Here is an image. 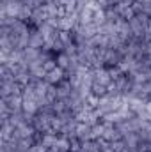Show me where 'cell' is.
I'll list each match as a JSON object with an SVG mask.
<instances>
[{
	"label": "cell",
	"instance_id": "6da1fadb",
	"mask_svg": "<svg viewBox=\"0 0 151 152\" xmlns=\"http://www.w3.org/2000/svg\"><path fill=\"white\" fill-rule=\"evenodd\" d=\"M150 20L151 18L148 16V14H144V12H139V14H135L132 20H128V23H130V30H132V36L137 37V39L144 37Z\"/></svg>",
	"mask_w": 151,
	"mask_h": 152
},
{
	"label": "cell",
	"instance_id": "7a4b0ae2",
	"mask_svg": "<svg viewBox=\"0 0 151 152\" xmlns=\"http://www.w3.org/2000/svg\"><path fill=\"white\" fill-rule=\"evenodd\" d=\"M53 115L55 113H44V112H38V113L34 115V118H32V126L36 127L38 133H43V134H46V133L57 134V133L53 131V127H52Z\"/></svg>",
	"mask_w": 151,
	"mask_h": 152
},
{
	"label": "cell",
	"instance_id": "3957f363",
	"mask_svg": "<svg viewBox=\"0 0 151 152\" xmlns=\"http://www.w3.org/2000/svg\"><path fill=\"white\" fill-rule=\"evenodd\" d=\"M23 85H20L16 80L9 81H0V97H9V96H21Z\"/></svg>",
	"mask_w": 151,
	"mask_h": 152
},
{
	"label": "cell",
	"instance_id": "277c9868",
	"mask_svg": "<svg viewBox=\"0 0 151 152\" xmlns=\"http://www.w3.org/2000/svg\"><path fill=\"white\" fill-rule=\"evenodd\" d=\"M123 58H124V55L119 50H114V48H105L103 50V64H105V67L119 66Z\"/></svg>",
	"mask_w": 151,
	"mask_h": 152
},
{
	"label": "cell",
	"instance_id": "5b68a950",
	"mask_svg": "<svg viewBox=\"0 0 151 152\" xmlns=\"http://www.w3.org/2000/svg\"><path fill=\"white\" fill-rule=\"evenodd\" d=\"M0 101L5 103V106L9 108L11 113L21 112V108H23V97L21 96H9V97H2Z\"/></svg>",
	"mask_w": 151,
	"mask_h": 152
},
{
	"label": "cell",
	"instance_id": "8992f818",
	"mask_svg": "<svg viewBox=\"0 0 151 152\" xmlns=\"http://www.w3.org/2000/svg\"><path fill=\"white\" fill-rule=\"evenodd\" d=\"M66 78H68V73H66L62 67H59V66H57L53 71L46 73V78H44V80H46L50 85H59V83H62Z\"/></svg>",
	"mask_w": 151,
	"mask_h": 152
},
{
	"label": "cell",
	"instance_id": "52a82bcc",
	"mask_svg": "<svg viewBox=\"0 0 151 152\" xmlns=\"http://www.w3.org/2000/svg\"><path fill=\"white\" fill-rule=\"evenodd\" d=\"M75 136L78 140H82V142L93 140V126H91V124H85V122H78Z\"/></svg>",
	"mask_w": 151,
	"mask_h": 152
},
{
	"label": "cell",
	"instance_id": "ba28073f",
	"mask_svg": "<svg viewBox=\"0 0 151 152\" xmlns=\"http://www.w3.org/2000/svg\"><path fill=\"white\" fill-rule=\"evenodd\" d=\"M94 83H101V85H107V87L112 83V78L109 75L107 67H98V69H94Z\"/></svg>",
	"mask_w": 151,
	"mask_h": 152
},
{
	"label": "cell",
	"instance_id": "9c48e42d",
	"mask_svg": "<svg viewBox=\"0 0 151 152\" xmlns=\"http://www.w3.org/2000/svg\"><path fill=\"white\" fill-rule=\"evenodd\" d=\"M128 104H130V110H132L135 115H139L141 112H144V108H146V101H142V99H135V97L130 99Z\"/></svg>",
	"mask_w": 151,
	"mask_h": 152
},
{
	"label": "cell",
	"instance_id": "30bf717a",
	"mask_svg": "<svg viewBox=\"0 0 151 152\" xmlns=\"http://www.w3.org/2000/svg\"><path fill=\"white\" fill-rule=\"evenodd\" d=\"M91 90H93V94L98 96V97H105V96L109 94V87H107V85H101V83H93Z\"/></svg>",
	"mask_w": 151,
	"mask_h": 152
},
{
	"label": "cell",
	"instance_id": "8fae6325",
	"mask_svg": "<svg viewBox=\"0 0 151 152\" xmlns=\"http://www.w3.org/2000/svg\"><path fill=\"white\" fill-rule=\"evenodd\" d=\"M103 129H105L103 122L94 124V126H93V140H100V138L103 136Z\"/></svg>",
	"mask_w": 151,
	"mask_h": 152
},
{
	"label": "cell",
	"instance_id": "7c38bea8",
	"mask_svg": "<svg viewBox=\"0 0 151 152\" xmlns=\"http://www.w3.org/2000/svg\"><path fill=\"white\" fill-rule=\"evenodd\" d=\"M55 57H57V55H53V57H50V58H48V60H46V62L43 64V67H44V71H46V73H50V71H53V69H55V67L59 66V64H57V58H55Z\"/></svg>",
	"mask_w": 151,
	"mask_h": 152
},
{
	"label": "cell",
	"instance_id": "4fadbf2b",
	"mask_svg": "<svg viewBox=\"0 0 151 152\" xmlns=\"http://www.w3.org/2000/svg\"><path fill=\"white\" fill-rule=\"evenodd\" d=\"M110 147H112L114 152H123L126 149V143H124V140L121 138V140H115V142H110Z\"/></svg>",
	"mask_w": 151,
	"mask_h": 152
},
{
	"label": "cell",
	"instance_id": "5bb4252c",
	"mask_svg": "<svg viewBox=\"0 0 151 152\" xmlns=\"http://www.w3.org/2000/svg\"><path fill=\"white\" fill-rule=\"evenodd\" d=\"M107 71H109V75H110V78H112V81L114 80H117L119 76H123L124 73L119 69V66H114V67H107Z\"/></svg>",
	"mask_w": 151,
	"mask_h": 152
},
{
	"label": "cell",
	"instance_id": "9a60e30c",
	"mask_svg": "<svg viewBox=\"0 0 151 152\" xmlns=\"http://www.w3.org/2000/svg\"><path fill=\"white\" fill-rule=\"evenodd\" d=\"M62 7H78V0H59Z\"/></svg>",
	"mask_w": 151,
	"mask_h": 152
},
{
	"label": "cell",
	"instance_id": "2e32d148",
	"mask_svg": "<svg viewBox=\"0 0 151 152\" xmlns=\"http://www.w3.org/2000/svg\"><path fill=\"white\" fill-rule=\"evenodd\" d=\"M100 152H114V151H112V147H110V143H109V145L101 147V149H100Z\"/></svg>",
	"mask_w": 151,
	"mask_h": 152
}]
</instances>
